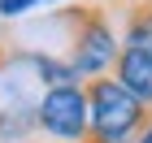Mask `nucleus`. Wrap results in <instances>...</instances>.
<instances>
[{
    "label": "nucleus",
    "instance_id": "obj_1",
    "mask_svg": "<svg viewBox=\"0 0 152 143\" xmlns=\"http://www.w3.org/2000/svg\"><path fill=\"white\" fill-rule=\"evenodd\" d=\"M57 17L70 30V70L78 74V83L104 78L122 52V39H117V26L109 22V13L100 4H65Z\"/></svg>",
    "mask_w": 152,
    "mask_h": 143
},
{
    "label": "nucleus",
    "instance_id": "obj_2",
    "mask_svg": "<svg viewBox=\"0 0 152 143\" xmlns=\"http://www.w3.org/2000/svg\"><path fill=\"white\" fill-rule=\"evenodd\" d=\"M83 91H87V134L100 143H135L139 130L152 121V113L130 91H122L109 74L83 83Z\"/></svg>",
    "mask_w": 152,
    "mask_h": 143
},
{
    "label": "nucleus",
    "instance_id": "obj_3",
    "mask_svg": "<svg viewBox=\"0 0 152 143\" xmlns=\"http://www.w3.org/2000/svg\"><path fill=\"white\" fill-rule=\"evenodd\" d=\"M35 134H44L48 143H83L87 139V91H83V83H61L39 95Z\"/></svg>",
    "mask_w": 152,
    "mask_h": 143
},
{
    "label": "nucleus",
    "instance_id": "obj_4",
    "mask_svg": "<svg viewBox=\"0 0 152 143\" xmlns=\"http://www.w3.org/2000/svg\"><path fill=\"white\" fill-rule=\"evenodd\" d=\"M109 78H113L122 91H130L152 113V52L148 48H122L117 61H113V70H109Z\"/></svg>",
    "mask_w": 152,
    "mask_h": 143
},
{
    "label": "nucleus",
    "instance_id": "obj_5",
    "mask_svg": "<svg viewBox=\"0 0 152 143\" xmlns=\"http://www.w3.org/2000/svg\"><path fill=\"white\" fill-rule=\"evenodd\" d=\"M122 48H148L152 52V0H126L122 4Z\"/></svg>",
    "mask_w": 152,
    "mask_h": 143
},
{
    "label": "nucleus",
    "instance_id": "obj_6",
    "mask_svg": "<svg viewBox=\"0 0 152 143\" xmlns=\"http://www.w3.org/2000/svg\"><path fill=\"white\" fill-rule=\"evenodd\" d=\"M35 4H48V0H0V17H22L26 9H35ZM70 4V0H65Z\"/></svg>",
    "mask_w": 152,
    "mask_h": 143
}]
</instances>
